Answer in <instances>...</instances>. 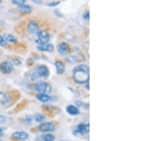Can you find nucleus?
<instances>
[{"mask_svg": "<svg viewBox=\"0 0 160 141\" xmlns=\"http://www.w3.org/2000/svg\"><path fill=\"white\" fill-rule=\"evenodd\" d=\"M19 10L21 12L24 14H29L32 11V7L30 5H27V4H23V5L19 7Z\"/></svg>", "mask_w": 160, "mask_h": 141, "instance_id": "obj_16", "label": "nucleus"}, {"mask_svg": "<svg viewBox=\"0 0 160 141\" xmlns=\"http://www.w3.org/2000/svg\"><path fill=\"white\" fill-rule=\"evenodd\" d=\"M37 42L39 44V45L46 44L50 40V35L46 31L42 30L39 31L37 34Z\"/></svg>", "mask_w": 160, "mask_h": 141, "instance_id": "obj_2", "label": "nucleus"}, {"mask_svg": "<svg viewBox=\"0 0 160 141\" xmlns=\"http://www.w3.org/2000/svg\"><path fill=\"white\" fill-rule=\"evenodd\" d=\"M4 39H5L6 41L10 42V43H16L17 41V39L14 36L10 34H5L4 37Z\"/></svg>", "mask_w": 160, "mask_h": 141, "instance_id": "obj_17", "label": "nucleus"}, {"mask_svg": "<svg viewBox=\"0 0 160 141\" xmlns=\"http://www.w3.org/2000/svg\"><path fill=\"white\" fill-rule=\"evenodd\" d=\"M35 90L40 93H48L51 91V87L46 83L39 81L35 85Z\"/></svg>", "mask_w": 160, "mask_h": 141, "instance_id": "obj_3", "label": "nucleus"}, {"mask_svg": "<svg viewBox=\"0 0 160 141\" xmlns=\"http://www.w3.org/2000/svg\"><path fill=\"white\" fill-rule=\"evenodd\" d=\"M0 141H2V140H0Z\"/></svg>", "mask_w": 160, "mask_h": 141, "instance_id": "obj_31", "label": "nucleus"}, {"mask_svg": "<svg viewBox=\"0 0 160 141\" xmlns=\"http://www.w3.org/2000/svg\"><path fill=\"white\" fill-rule=\"evenodd\" d=\"M14 69V67L13 64L9 62H4L0 64V70L3 73H5V74L10 73L13 71Z\"/></svg>", "mask_w": 160, "mask_h": 141, "instance_id": "obj_4", "label": "nucleus"}, {"mask_svg": "<svg viewBox=\"0 0 160 141\" xmlns=\"http://www.w3.org/2000/svg\"><path fill=\"white\" fill-rule=\"evenodd\" d=\"M37 98L39 101L43 102V103H46V102L49 101L51 100V97L47 93H39L37 94Z\"/></svg>", "mask_w": 160, "mask_h": 141, "instance_id": "obj_13", "label": "nucleus"}, {"mask_svg": "<svg viewBox=\"0 0 160 141\" xmlns=\"http://www.w3.org/2000/svg\"><path fill=\"white\" fill-rule=\"evenodd\" d=\"M10 101V96L5 92H0V104L6 105Z\"/></svg>", "mask_w": 160, "mask_h": 141, "instance_id": "obj_10", "label": "nucleus"}, {"mask_svg": "<svg viewBox=\"0 0 160 141\" xmlns=\"http://www.w3.org/2000/svg\"><path fill=\"white\" fill-rule=\"evenodd\" d=\"M38 130L41 132H53L55 130V126L51 122H46L39 125Z\"/></svg>", "mask_w": 160, "mask_h": 141, "instance_id": "obj_6", "label": "nucleus"}, {"mask_svg": "<svg viewBox=\"0 0 160 141\" xmlns=\"http://www.w3.org/2000/svg\"><path fill=\"white\" fill-rule=\"evenodd\" d=\"M25 120H26V123H31V121H32V117L30 116V115H28V116H26V118H25Z\"/></svg>", "mask_w": 160, "mask_h": 141, "instance_id": "obj_25", "label": "nucleus"}, {"mask_svg": "<svg viewBox=\"0 0 160 141\" xmlns=\"http://www.w3.org/2000/svg\"><path fill=\"white\" fill-rule=\"evenodd\" d=\"M89 125L88 124H80L77 126L76 131L73 132V134L76 136H81L83 134L89 132Z\"/></svg>", "mask_w": 160, "mask_h": 141, "instance_id": "obj_5", "label": "nucleus"}, {"mask_svg": "<svg viewBox=\"0 0 160 141\" xmlns=\"http://www.w3.org/2000/svg\"><path fill=\"white\" fill-rule=\"evenodd\" d=\"M7 45V41L5 39H4V37L0 35V46H5Z\"/></svg>", "mask_w": 160, "mask_h": 141, "instance_id": "obj_21", "label": "nucleus"}, {"mask_svg": "<svg viewBox=\"0 0 160 141\" xmlns=\"http://www.w3.org/2000/svg\"><path fill=\"white\" fill-rule=\"evenodd\" d=\"M59 4V1H57V2H56V1H54V2L53 3H50V4H48V6H56L57 4Z\"/></svg>", "mask_w": 160, "mask_h": 141, "instance_id": "obj_28", "label": "nucleus"}, {"mask_svg": "<svg viewBox=\"0 0 160 141\" xmlns=\"http://www.w3.org/2000/svg\"><path fill=\"white\" fill-rule=\"evenodd\" d=\"M1 0H0V3H1Z\"/></svg>", "mask_w": 160, "mask_h": 141, "instance_id": "obj_30", "label": "nucleus"}, {"mask_svg": "<svg viewBox=\"0 0 160 141\" xmlns=\"http://www.w3.org/2000/svg\"><path fill=\"white\" fill-rule=\"evenodd\" d=\"M12 1L14 4L19 6V7L25 4V0H12Z\"/></svg>", "mask_w": 160, "mask_h": 141, "instance_id": "obj_20", "label": "nucleus"}, {"mask_svg": "<svg viewBox=\"0 0 160 141\" xmlns=\"http://www.w3.org/2000/svg\"><path fill=\"white\" fill-rule=\"evenodd\" d=\"M27 28H28V31H29L30 34H37L38 31H39V24H37V22H36V21H31V22L28 24Z\"/></svg>", "mask_w": 160, "mask_h": 141, "instance_id": "obj_9", "label": "nucleus"}, {"mask_svg": "<svg viewBox=\"0 0 160 141\" xmlns=\"http://www.w3.org/2000/svg\"><path fill=\"white\" fill-rule=\"evenodd\" d=\"M39 50L41 51H52L53 50V46L51 44H46L39 45L37 46Z\"/></svg>", "mask_w": 160, "mask_h": 141, "instance_id": "obj_12", "label": "nucleus"}, {"mask_svg": "<svg viewBox=\"0 0 160 141\" xmlns=\"http://www.w3.org/2000/svg\"><path fill=\"white\" fill-rule=\"evenodd\" d=\"M83 17L84 19L89 20V19H90V13H89L88 11H87L86 12H85V13L83 14Z\"/></svg>", "mask_w": 160, "mask_h": 141, "instance_id": "obj_22", "label": "nucleus"}, {"mask_svg": "<svg viewBox=\"0 0 160 141\" xmlns=\"http://www.w3.org/2000/svg\"><path fill=\"white\" fill-rule=\"evenodd\" d=\"M32 1L37 4H42V3H43L42 0H32Z\"/></svg>", "mask_w": 160, "mask_h": 141, "instance_id": "obj_26", "label": "nucleus"}, {"mask_svg": "<svg viewBox=\"0 0 160 141\" xmlns=\"http://www.w3.org/2000/svg\"><path fill=\"white\" fill-rule=\"evenodd\" d=\"M34 119H35V120L37 122H39V123H43L45 120V119H46V118H45L43 114L37 113L36 114L35 116H34Z\"/></svg>", "mask_w": 160, "mask_h": 141, "instance_id": "obj_18", "label": "nucleus"}, {"mask_svg": "<svg viewBox=\"0 0 160 141\" xmlns=\"http://www.w3.org/2000/svg\"><path fill=\"white\" fill-rule=\"evenodd\" d=\"M12 137L19 140H26L29 138V135L27 133L24 131H17L12 135Z\"/></svg>", "mask_w": 160, "mask_h": 141, "instance_id": "obj_8", "label": "nucleus"}, {"mask_svg": "<svg viewBox=\"0 0 160 141\" xmlns=\"http://www.w3.org/2000/svg\"><path fill=\"white\" fill-rule=\"evenodd\" d=\"M6 120H7V118H6L5 116L4 115H0V123H5Z\"/></svg>", "mask_w": 160, "mask_h": 141, "instance_id": "obj_24", "label": "nucleus"}, {"mask_svg": "<svg viewBox=\"0 0 160 141\" xmlns=\"http://www.w3.org/2000/svg\"><path fill=\"white\" fill-rule=\"evenodd\" d=\"M3 134H4V132H3L2 128H1V127H0V138L2 137Z\"/></svg>", "mask_w": 160, "mask_h": 141, "instance_id": "obj_29", "label": "nucleus"}, {"mask_svg": "<svg viewBox=\"0 0 160 141\" xmlns=\"http://www.w3.org/2000/svg\"><path fill=\"white\" fill-rule=\"evenodd\" d=\"M43 140L44 141H54L55 136L52 134H46L43 136Z\"/></svg>", "mask_w": 160, "mask_h": 141, "instance_id": "obj_19", "label": "nucleus"}, {"mask_svg": "<svg viewBox=\"0 0 160 141\" xmlns=\"http://www.w3.org/2000/svg\"><path fill=\"white\" fill-rule=\"evenodd\" d=\"M13 63L14 65H20V64H21V62H20V61H19L18 59H17V60H16V59H14Z\"/></svg>", "mask_w": 160, "mask_h": 141, "instance_id": "obj_27", "label": "nucleus"}, {"mask_svg": "<svg viewBox=\"0 0 160 141\" xmlns=\"http://www.w3.org/2000/svg\"><path fill=\"white\" fill-rule=\"evenodd\" d=\"M36 73L39 77H47L49 74V71H48V68L45 66H39L37 67V70H36Z\"/></svg>", "mask_w": 160, "mask_h": 141, "instance_id": "obj_7", "label": "nucleus"}, {"mask_svg": "<svg viewBox=\"0 0 160 141\" xmlns=\"http://www.w3.org/2000/svg\"><path fill=\"white\" fill-rule=\"evenodd\" d=\"M73 78L78 84H85L88 83L90 78L89 68L84 64L76 66L73 70Z\"/></svg>", "mask_w": 160, "mask_h": 141, "instance_id": "obj_1", "label": "nucleus"}, {"mask_svg": "<svg viewBox=\"0 0 160 141\" xmlns=\"http://www.w3.org/2000/svg\"><path fill=\"white\" fill-rule=\"evenodd\" d=\"M67 112L70 115H77V114L79 113V110L78 109V108H76L75 106H73V105H70L67 107Z\"/></svg>", "mask_w": 160, "mask_h": 141, "instance_id": "obj_15", "label": "nucleus"}, {"mask_svg": "<svg viewBox=\"0 0 160 141\" xmlns=\"http://www.w3.org/2000/svg\"><path fill=\"white\" fill-rule=\"evenodd\" d=\"M67 61L70 62V64H73V63L76 62V59H75V57H73V56H69V57L67 58Z\"/></svg>", "mask_w": 160, "mask_h": 141, "instance_id": "obj_23", "label": "nucleus"}, {"mask_svg": "<svg viewBox=\"0 0 160 141\" xmlns=\"http://www.w3.org/2000/svg\"><path fill=\"white\" fill-rule=\"evenodd\" d=\"M68 45L65 42L61 43L58 46V52L61 55H64L68 52Z\"/></svg>", "mask_w": 160, "mask_h": 141, "instance_id": "obj_11", "label": "nucleus"}, {"mask_svg": "<svg viewBox=\"0 0 160 141\" xmlns=\"http://www.w3.org/2000/svg\"><path fill=\"white\" fill-rule=\"evenodd\" d=\"M55 66L59 74H63L65 71V66L61 62H56L55 63Z\"/></svg>", "mask_w": 160, "mask_h": 141, "instance_id": "obj_14", "label": "nucleus"}]
</instances>
